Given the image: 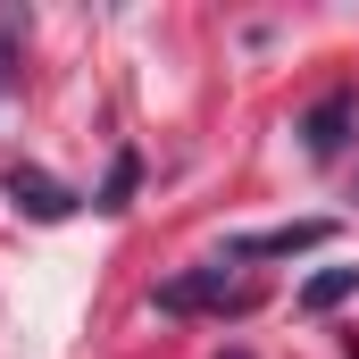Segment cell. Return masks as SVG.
Wrapping results in <instances>:
<instances>
[{"mask_svg":"<svg viewBox=\"0 0 359 359\" xmlns=\"http://www.w3.org/2000/svg\"><path fill=\"white\" fill-rule=\"evenodd\" d=\"M334 243V217H301V226H268V234H234L226 259H292V251H318Z\"/></svg>","mask_w":359,"mask_h":359,"instance_id":"2","label":"cell"},{"mask_svg":"<svg viewBox=\"0 0 359 359\" xmlns=\"http://www.w3.org/2000/svg\"><path fill=\"white\" fill-rule=\"evenodd\" d=\"M134 184H142V151H117V159H109V176H100V201H92V209H109V217H117V209H134Z\"/></svg>","mask_w":359,"mask_h":359,"instance_id":"6","label":"cell"},{"mask_svg":"<svg viewBox=\"0 0 359 359\" xmlns=\"http://www.w3.org/2000/svg\"><path fill=\"white\" fill-rule=\"evenodd\" d=\"M351 117H359V92H326V100L301 117V151H309V159H343V142H351Z\"/></svg>","mask_w":359,"mask_h":359,"instance_id":"3","label":"cell"},{"mask_svg":"<svg viewBox=\"0 0 359 359\" xmlns=\"http://www.w3.org/2000/svg\"><path fill=\"white\" fill-rule=\"evenodd\" d=\"M351 292H359V268H318L301 284V318H326V309H343Z\"/></svg>","mask_w":359,"mask_h":359,"instance_id":"5","label":"cell"},{"mask_svg":"<svg viewBox=\"0 0 359 359\" xmlns=\"http://www.w3.org/2000/svg\"><path fill=\"white\" fill-rule=\"evenodd\" d=\"M226 359H251V351H226Z\"/></svg>","mask_w":359,"mask_h":359,"instance_id":"7","label":"cell"},{"mask_svg":"<svg viewBox=\"0 0 359 359\" xmlns=\"http://www.w3.org/2000/svg\"><path fill=\"white\" fill-rule=\"evenodd\" d=\"M8 201H17L34 226H67V217H76V192L59 176H42V168H8Z\"/></svg>","mask_w":359,"mask_h":359,"instance_id":"4","label":"cell"},{"mask_svg":"<svg viewBox=\"0 0 359 359\" xmlns=\"http://www.w3.org/2000/svg\"><path fill=\"white\" fill-rule=\"evenodd\" d=\"M151 301H159L168 318H201V309H243L251 292H243V284L226 276V259H217V268H184V276H168Z\"/></svg>","mask_w":359,"mask_h":359,"instance_id":"1","label":"cell"}]
</instances>
